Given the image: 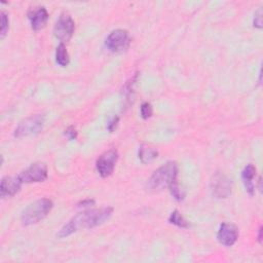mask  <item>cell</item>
I'll return each mask as SVG.
<instances>
[{"label":"cell","mask_w":263,"mask_h":263,"mask_svg":"<svg viewBox=\"0 0 263 263\" xmlns=\"http://www.w3.org/2000/svg\"><path fill=\"white\" fill-rule=\"evenodd\" d=\"M28 17L31 22V27L33 30L38 31L42 29L48 20V12L44 6L37 7V9H33L28 13Z\"/></svg>","instance_id":"12"},{"label":"cell","mask_w":263,"mask_h":263,"mask_svg":"<svg viewBox=\"0 0 263 263\" xmlns=\"http://www.w3.org/2000/svg\"><path fill=\"white\" fill-rule=\"evenodd\" d=\"M253 24H254V27H256L258 29L262 28V9H258L255 12Z\"/></svg>","instance_id":"20"},{"label":"cell","mask_w":263,"mask_h":263,"mask_svg":"<svg viewBox=\"0 0 263 263\" xmlns=\"http://www.w3.org/2000/svg\"><path fill=\"white\" fill-rule=\"evenodd\" d=\"M168 222L180 228H188L190 226L188 221L184 219V217L181 215V213L178 210H175L171 213L168 217Z\"/></svg>","instance_id":"16"},{"label":"cell","mask_w":263,"mask_h":263,"mask_svg":"<svg viewBox=\"0 0 263 263\" xmlns=\"http://www.w3.org/2000/svg\"><path fill=\"white\" fill-rule=\"evenodd\" d=\"M238 238V229L235 225L231 223L223 222L217 232V239L218 241L225 246V247H231L233 246Z\"/></svg>","instance_id":"10"},{"label":"cell","mask_w":263,"mask_h":263,"mask_svg":"<svg viewBox=\"0 0 263 263\" xmlns=\"http://www.w3.org/2000/svg\"><path fill=\"white\" fill-rule=\"evenodd\" d=\"M55 62L61 67H67L70 63L69 53H68L66 45L64 43H60L55 49Z\"/></svg>","instance_id":"15"},{"label":"cell","mask_w":263,"mask_h":263,"mask_svg":"<svg viewBox=\"0 0 263 263\" xmlns=\"http://www.w3.org/2000/svg\"><path fill=\"white\" fill-rule=\"evenodd\" d=\"M75 30V23L72 16L66 12L62 13L55 22L53 28L54 36L61 41V43L67 42L71 39Z\"/></svg>","instance_id":"6"},{"label":"cell","mask_w":263,"mask_h":263,"mask_svg":"<svg viewBox=\"0 0 263 263\" xmlns=\"http://www.w3.org/2000/svg\"><path fill=\"white\" fill-rule=\"evenodd\" d=\"M140 112H141V116L143 119H148L149 117H151L153 114V109H152L151 104L148 102H144L141 105Z\"/></svg>","instance_id":"18"},{"label":"cell","mask_w":263,"mask_h":263,"mask_svg":"<svg viewBox=\"0 0 263 263\" xmlns=\"http://www.w3.org/2000/svg\"><path fill=\"white\" fill-rule=\"evenodd\" d=\"M23 183L22 181L18 179L17 176L15 177H4L1 180V184H0V195L1 197H9V196H13L15 195L22 187Z\"/></svg>","instance_id":"11"},{"label":"cell","mask_w":263,"mask_h":263,"mask_svg":"<svg viewBox=\"0 0 263 263\" xmlns=\"http://www.w3.org/2000/svg\"><path fill=\"white\" fill-rule=\"evenodd\" d=\"M157 156H158V151L154 147L147 144H142L139 147L138 157L142 163L144 164L150 163L155 158H157Z\"/></svg>","instance_id":"14"},{"label":"cell","mask_w":263,"mask_h":263,"mask_svg":"<svg viewBox=\"0 0 263 263\" xmlns=\"http://www.w3.org/2000/svg\"><path fill=\"white\" fill-rule=\"evenodd\" d=\"M95 204V200L93 199H83L78 203V206H88V205H92Z\"/></svg>","instance_id":"23"},{"label":"cell","mask_w":263,"mask_h":263,"mask_svg":"<svg viewBox=\"0 0 263 263\" xmlns=\"http://www.w3.org/2000/svg\"><path fill=\"white\" fill-rule=\"evenodd\" d=\"M258 241L259 242L262 241V227H260L259 231H258Z\"/></svg>","instance_id":"24"},{"label":"cell","mask_w":263,"mask_h":263,"mask_svg":"<svg viewBox=\"0 0 263 263\" xmlns=\"http://www.w3.org/2000/svg\"><path fill=\"white\" fill-rule=\"evenodd\" d=\"M178 164L175 161H167L156 171L153 172L149 178L147 186L152 191H159L168 188L171 184L177 181Z\"/></svg>","instance_id":"2"},{"label":"cell","mask_w":263,"mask_h":263,"mask_svg":"<svg viewBox=\"0 0 263 263\" xmlns=\"http://www.w3.org/2000/svg\"><path fill=\"white\" fill-rule=\"evenodd\" d=\"M65 135L70 139V140H75L77 138V132L74 128V126H69L66 130H65Z\"/></svg>","instance_id":"21"},{"label":"cell","mask_w":263,"mask_h":263,"mask_svg":"<svg viewBox=\"0 0 263 263\" xmlns=\"http://www.w3.org/2000/svg\"><path fill=\"white\" fill-rule=\"evenodd\" d=\"M255 176H256V167L252 163L247 164L241 172V180L246 188V191L251 196L255 194V185L253 182Z\"/></svg>","instance_id":"13"},{"label":"cell","mask_w":263,"mask_h":263,"mask_svg":"<svg viewBox=\"0 0 263 263\" xmlns=\"http://www.w3.org/2000/svg\"><path fill=\"white\" fill-rule=\"evenodd\" d=\"M22 183H37L43 182L47 179V166L43 162L32 163L25 171L17 175Z\"/></svg>","instance_id":"7"},{"label":"cell","mask_w":263,"mask_h":263,"mask_svg":"<svg viewBox=\"0 0 263 263\" xmlns=\"http://www.w3.org/2000/svg\"><path fill=\"white\" fill-rule=\"evenodd\" d=\"M130 44V37L126 30H113L106 38L105 45L112 52L125 51Z\"/></svg>","instance_id":"5"},{"label":"cell","mask_w":263,"mask_h":263,"mask_svg":"<svg viewBox=\"0 0 263 263\" xmlns=\"http://www.w3.org/2000/svg\"><path fill=\"white\" fill-rule=\"evenodd\" d=\"M113 208L104 206L101 209L86 210L72 217L57 233L59 238H65L81 230L97 227L106 222L112 215Z\"/></svg>","instance_id":"1"},{"label":"cell","mask_w":263,"mask_h":263,"mask_svg":"<svg viewBox=\"0 0 263 263\" xmlns=\"http://www.w3.org/2000/svg\"><path fill=\"white\" fill-rule=\"evenodd\" d=\"M44 125V116L37 114L23 119L13 132L15 138H23L40 133Z\"/></svg>","instance_id":"4"},{"label":"cell","mask_w":263,"mask_h":263,"mask_svg":"<svg viewBox=\"0 0 263 263\" xmlns=\"http://www.w3.org/2000/svg\"><path fill=\"white\" fill-rule=\"evenodd\" d=\"M117 159L118 152L115 149H110L101 154L96 161V168L99 175L103 178L110 176L113 173Z\"/></svg>","instance_id":"8"},{"label":"cell","mask_w":263,"mask_h":263,"mask_svg":"<svg viewBox=\"0 0 263 263\" xmlns=\"http://www.w3.org/2000/svg\"><path fill=\"white\" fill-rule=\"evenodd\" d=\"M168 189H170V192H171L172 196L176 200L181 201V200H183L185 198V191H184V189H182L180 187V185H179V183L177 181H175L173 184H171Z\"/></svg>","instance_id":"17"},{"label":"cell","mask_w":263,"mask_h":263,"mask_svg":"<svg viewBox=\"0 0 263 263\" xmlns=\"http://www.w3.org/2000/svg\"><path fill=\"white\" fill-rule=\"evenodd\" d=\"M211 191L216 198H227L231 194V181L222 173H215L211 180Z\"/></svg>","instance_id":"9"},{"label":"cell","mask_w":263,"mask_h":263,"mask_svg":"<svg viewBox=\"0 0 263 263\" xmlns=\"http://www.w3.org/2000/svg\"><path fill=\"white\" fill-rule=\"evenodd\" d=\"M119 118L118 117H113L107 124V128L110 130V132H113V129L116 127L117 125V122H118Z\"/></svg>","instance_id":"22"},{"label":"cell","mask_w":263,"mask_h":263,"mask_svg":"<svg viewBox=\"0 0 263 263\" xmlns=\"http://www.w3.org/2000/svg\"><path fill=\"white\" fill-rule=\"evenodd\" d=\"M0 15H1V33H0V37L4 38V36L6 35V33L8 31L9 21H8L7 14L4 11H1Z\"/></svg>","instance_id":"19"},{"label":"cell","mask_w":263,"mask_h":263,"mask_svg":"<svg viewBox=\"0 0 263 263\" xmlns=\"http://www.w3.org/2000/svg\"><path fill=\"white\" fill-rule=\"evenodd\" d=\"M53 202L49 198H41L30 203L22 213L23 225L29 226L43 220L51 211Z\"/></svg>","instance_id":"3"}]
</instances>
